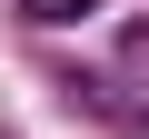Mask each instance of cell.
Returning a JSON list of instances; mask_svg holds the SVG:
<instances>
[{
  "mask_svg": "<svg viewBox=\"0 0 149 139\" xmlns=\"http://www.w3.org/2000/svg\"><path fill=\"white\" fill-rule=\"evenodd\" d=\"M70 90H90L109 119L149 129V20H119L109 30V70H90V80H70Z\"/></svg>",
  "mask_w": 149,
  "mask_h": 139,
  "instance_id": "6da1fadb",
  "label": "cell"
},
{
  "mask_svg": "<svg viewBox=\"0 0 149 139\" xmlns=\"http://www.w3.org/2000/svg\"><path fill=\"white\" fill-rule=\"evenodd\" d=\"M10 10H20V20H40V30H70V20H90L100 0H10Z\"/></svg>",
  "mask_w": 149,
  "mask_h": 139,
  "instance_id": "7a4b0ae2",
  "label": "cell"
}]
</instances>
